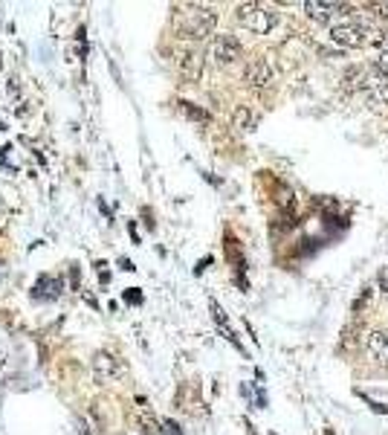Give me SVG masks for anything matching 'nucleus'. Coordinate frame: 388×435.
Here are the masks:
<instances>
[{"label": "nucleus", "mask_w": 388, "mask_h": 435, "mask_svg": "<svg viewBox=\"0 0 388 435\" xmlns=\"http://www.w3.org/2000/svg\"><path fill=\"white\" fill-rule=\"evenodd\" d=\"M362 79H366V64L351 67V70L345 72V90H348V93H362Z\"/></svg>", "instance_id": "nucleus-13"}, {"label": "nucleus", "mask_w": 388, "mask_h": 435, "mask_svg": "<svg viewBox=\"0 0 388 435\" xmlns=\"http://www.w3.org/2000/svg\"><path fill=\"white\" fill-rule=\"evenodd\" d=\"M177 70H180V76L186 79V82H198L200 79V72H203V56L200 53H183L180 58H177Z\"/></svg>", "instance_id": "nucleus-9"}, {"label": "nucleus", "mask_w": 388, "mask_h": 435, "mask_svg": "<svg viewBox=\"0 0 388 435\" xmlns=\"http://www.w3.org/2000/svg\"><path fill=\"white\" fill-rule=\"evenodd\" d=\"M348 9H351L348 4H336V0H307L304 4V15L313 23H330V27H333V20L339 15H345Z\"/></svg>", "instance_id": "nucleus-6"}, {"label": "nucleus", "mask_w": 388, "mask_h": 435, "mask_svg": "<svg viewBox=\"0 0 388 435\" xmlns=\"http://www.w3.org/2000/svg\"><path fill=\"white\" fill-rule=\"evenodd\" d=\"M125 299H128V302H142V294H136V287H131L128 294H125Z\"/></svg>", "instance_id": "nucleus-18"}, {"label": "nucleus", "mask_w": 388, "mask_h": 435, "mask_svg": "<svg viewBox=\"0 0 388 435\" xmlns=\"http://www.w3.org/2000/svg\"><path fill=\"white\" fill-rule=\"evenodd\" d=\"M139 429L145 432V435H162V424L154 418V415H148V412H139Z\"/></svg>", "instance_id": "nucleus-14"}, {"label": "nucleus", "mask_w": 388, "mask_h": 435, "mask_svg": "<svg viewBox=\"0 0 388 435\" xmlns=\"http://www.w3.org/2000/svg\"><path fill=\"white\" fill-rule=\"evenodd\" d=\"M119 372H122V366H119V360L110 351H96L93 354V377L99 380V383L113 380Z\"/></svg>", "instance_id": "nucleus-8"}, {"label": "nucleus", "mask_w": 388, "mask_h": 435, "mask_svg": "<svg viewBox=\"0 0 388 435\" xmlns=\"http://www.w3.org/2000/svg\"><path fill=\"white\" fill-rule=\"evenodd\" d=\"M177 35L188 38V41H203L214 32L217 27V12L212 6H186L183 12H177Z\"/></svg>", "instance_id": "nucleus-1"}, {"label": "nucleus", "mask_w": 388, "mask_h": 435, "mask_svg": "<svg viewBox=\"0 0 388 435\" xmlns=\"http://www.w3.org/2000/svg\"><path fill=\"white\" fill-rule=\"evenodd\" d=\"M240 53H244V50H240V41L232 32H224V35H217L212 41V58H214V64H221V67L235 64L240 58Z\"/></svg>", "instance_id": "nucleus-7"}, {"label": "nucleus", "mask_w": 388, "mask_h": 435, "mask_svg": "<svg viewBox=\"0 0 388 435\" xmlns=\"http://www.w3.org/2000/svg\"><path fill=\"white\" fill-rule=\"evenodd\" d=\"M377 284H380V290H385V294H388V267H382V270H380Z\"/></svg>", "instance_id": "nucleus-17"}, {"label": "nucleus", "mask_w": 388, "mask_h": 435, "mask_svg": "<svg viewBox=\"0 0 388 435\" xmlns=\"http://www.w3.org/2000/svg\"><path fill=\"white\" fill-rule=\"evenodd\" d=\"M276 72H278V67H276V61L270 56H255L244 67V82L250 87H266L276 79Z\"/></svg>", "instance_id": "nucleus-4"}, {"label": "nucleus", "mask_w": 388, "mask_h": 435, "mask_svg": "<svg viewBox=\"0 0 388 435\" xmlns=\"http://www.w3.org/2000/svg\"><path fill=\"white\" fill-rule=\"evenodd\" d=\"M258 122H261L258 111H252V108H247V105L235 108V113H232V128L240 131V134H252V131L258 128Z\"/></svg>", "instance_id": "nucleus-10"}, {"label": "nucleus", "mask_w": 388, "mask_h": 435, "mask_svg": "<svg viewBox=\"0 0 388 435\" xmlns=\"http://www.w3.org/2000/svg\"><path fill=\"white\" fill-rule=\"evenodd\" d=\"M235 20L255 35H270L281 23V12L270 4H240L235 9Z\"/></svg>", "instance_id": "nucleus-3"}, {"label": "nucleus", "mask_w": 388, "mask_h": 435, "mask_svg": "<svg viewBox=\"0 0 388 435\" xmlns=\"http://www.w3.org/2000/svg\"><path fill=\"white\" fill-rule=\"evenodd\" d=\"M61 290H64V284H61V279L58 276H41L38 282H35V287H32V296L35 299H58L61 296Z\"/></svg>", "instance_id": "nucleus-11"}, {"label": "nucleus", "mask_w": 388, "mask_h": 435, "mask_svg": "<svg viewBox=\"0 0 388 435\" xmlns=\"http://www.w3.org/2000/svg\"><path fill=\"white\" fill-rule=\"evenodd\" d=\"M162 432H165V435H183V432H180V427H177L172 418L162 421Z\"/></svg>", "instance_id": "nucleus-16"}, {"label": "nucleus", "mask_w": 388, "mask_h": 435, "mask_svg": "<svg viewBox=\"0 0 388 435\" xmlns=\"http://www.w3.org/2000/svg\"><path fill=\"white\" fill-rule=\"evenodd\" d=\"M368 348H371L374 357L388 360V331H374L371 340H368Z\"/></svg>", "instance_id": "nucleus-12"}, {"label": "nucleus", "mask_w": 388, "mask_h": 435, "mask_svg": "<svg viewBox=\"0 0 388 435\" xmlns=\"http://www.w3.org/2000/svg\"><path fill=\"white\" fill-rule=\"evenodd\" d=\"M180 111H183L188 119H198V122H209V113L200 111L198 105H191V102H180Z\"/></svg>", "instance_id": "nucleus-15"}, {"label": "nucleus", "mask_w": 388, "mask_h": 435, "mask_svg": "<svg viewBox=\"0 0 388 435\" xmlns=\"http://www.w3.org/2000/svg\"><path fill=\"white\" fill-rule=\"evenodd\" d=\"M362 93L368 96L371 105L388 102V76L377 64H366V79H362Z\"/></svg>", "instance_id": "nucleus-5"}, {"label": "nucleus", "mask_w": 388, "mask_h": 435, "mask_svg": "<svg viewBox=\"0 0 388 435\" xmlns=\"http://www.w3.org/2000/svg\"><path fill=\"white\" fill-rule=\"evenodd\" d=\"M377 67H380V70L385 72V76H388V53H382V56H380V61H377Z\"/></svg>", "instance_id": "nucleus-19"}, {"label": "nucleus", "mask_w": 388, "mask_h": 435, "mask_svg": "<svg viewBox=\"0 0 388 435\" xmlns=\"http://www.w3.org/2000/svg\"><path fill=\"white\" fill-rule=\"evenodd\" d=\"M328 35H330V41L339 44V46H368V44L380 46V38H382V32L374 30L371 23L362 20V18H356V20L348 18V20L333 23Z\"/></svg>", "instance_id": "nucleus-2"}, {"label": "nucleus", "mask_w": 388, "mask_h": 435, "mask_svg": "<svg viewBox=\"0 0 388 435\" xmlns=\"http://www.w3.org/2000/svg\"><path fill=\"white\" fill-rule=\"evenodd\" d=\"M0 70H4V50H0Z\"/></svg>", "instance_id": "nucleus-20"}]
</instances>
